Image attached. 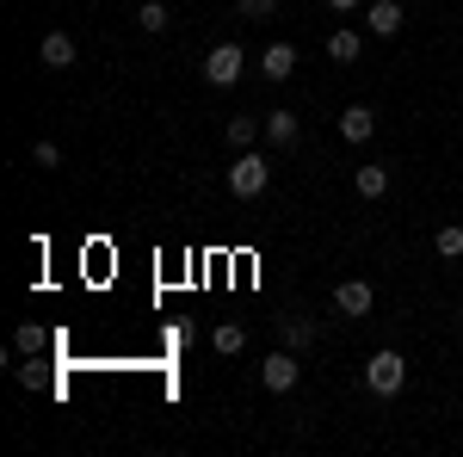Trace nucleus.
I'll return each instance as SVG.
<instances>
[{"instance_id": "1", "label": "nucleus", "mask_w": 463, "mask_h": 457, "mask_svg": "<svg viewBox=\"0 0 463 457\" xmlns=\"http://www.w3.org/2000/svg\"><path fill=\"white\" fill-rule=\"evenodd\" d=\"M272 186V161L260 148H235V167H229V192L235 198H260Z\"/></svg>"}, {"instance_id": "7", "label": "nucleus", "mask_w": 463, "mask_h": 457, "mask_svg": "<svg viewBox=\"0 0 463 457\" xmlns=\"http://www.w3.org/2000/svg\"><path fill=\"white\" fill-rule=\"evenodd\" d=\"M364 32L371 37H395L402 32V6H395V0H371V6H364Z\"/></svg>"}, {"instance_id": "2", "label": "nucleus", "mask_w": 463, "mask_h": 457, "mask_svg": "<svg viewBox=\"0 0 463 457\" xmlns=\"http://www.w3.org/2000/svg\"><path fill=\"white\" fill-rule=\"evenodd\" d=\"M402 384H408V358H402V352H371V358H364V389H371V395H402Z\"/></svg>"}, {"instance_id": "11", "label": "nucleus", "mask_w": 463, "mask_h": 457, "mask_svg": "<svg viewBox=\"0 0 463 457\" xmlns=\"http://www.w3.org/2000/svg\"><path fill=\"white\" fill-rule=\"evenodd\" d=\"M211 347L222 352V358H235V352H248V328H241V321H222V328L211 334Z\"/></svg>"}, {"instance_id": "3", "label": "nucleus", "mask_w": 463, "mask_h": 457, "mask_svg": "<svg viewBox=\"0 0 463 457\" xmlns=\"http://www.w3.org/2000/svg\"><path fill=\"white\" fill-rule=\"evenodd\" d=\"M248 74V56H241V43H216L211 56H204V81L211 87H235Z\"/></svg>"}, {"instance_id": "13", "label": "nucleus", "mask_w": 463, "mask_h": 457, "mask_svg": "<svg viewBox=\"0 0 463 457\" xmlns=\"http://www.w3.org/2000/svg\"><path fill=\"white\" fill-rule=\"evenodd\" d=\"M222 137H229V148H253V142L266 137V124H260V118H229Z\"/></svg>"}, {"instance_id": "19", "label": "nucleus", "mask_w": 463, "mask_h": 457, "mask_svg": "<svg viewBox=\"0 0 463 457\" xmlns=\"http://www.w3.org/2000/svg\"><path fill=\"white\" fill-rule=\"evenodd\" d=\"M235 13H241V19H272L279 0H235Z\"/></svg>"}, {"instance_id": "5", "label": "nucleus", "mask_w": 463, "mask_h": 457, "mask_svg": "<svg viewBox=\"0 0 463 457\" xmlns=\"http://www.w3.org/2000/svg\"><path fill=\"white\" fill-rule=\"evenodd\" d=\"M297 377H303V365H297V352H272V358L260 365V384L272 389V395H285V389H297Z\"/></svg>"}, {"instance_id": "14", "label": "nucleus", "mask_w": 463, "mask_h": 457, "mask_svg": "<svg viewBox=\"0 0 463 457\" xmlns=\"http://www.w3.org/2000/svg\"><path fill=\"white\" fill-rule=\"evenodd\" d=\"M432 253H439V260H458L463 253V223H439V229H432Z\"/></svg>"}, {"instance_id": "10", "label": "nucleus", "mask_w": 463, "mask_h": 457, "mask_svg": "<svg viewBox=\"0 0 463 457\" xmlns=\"http://www.w3.org/2000/svg\"><path fill=\"white\" fill-rule=\"evenodd\" d=\"M260 124H266V142H272V148H290V142H297V111H260Z\"/></svg>"}, {"instance_id": "18", "label": "nucleus", "mask_w": 463, "mask_h": 457, "mask_svg": "<svg viewBox=\"0 0 463 457\" xmlns=\"http://www.w3.org/2000/svg\"><path fill=\"white\" fill-rule=\"evenodd\" d=\"M13 352H25V358H32V352H43V328H37V321H25V328L13 334Z\"/></svg>"}, {"instance_id": "8", "label": "nucleus", "mask_w": 463, "mask_h": 457, "mask_svg": "<svg viewBox=\"0 0 463 457\" xmlns=\"http://www.w3.org/2000/svg\"><path fill=\"white\" fill-rule=\"evenodd\" d=\"M340 137H346V142H371V137H377V111H371V106H346V111H340Z\"/></svg>"}, {"instance_id": "16", "label": "nucleus", "mask_w": 463, "mask_h": 457, "mask_svg": "<svg viewBox=\"0 0 463 457\" xmlns=\"http://www.w3.org/2000/svg\"><path fill=\"white\" fill-rule=\"evenodd\" d=\"M353 186H358V198H383L390 192V167H358Z\"/></svg>"}, {"instance_id": "17", "label": "nucleus", "mask_w": 463, "mask_h": 457, "mask_svg": "<svg viewBox=\"0 0 463 457\" xmlns=\"http://www.w3.org/2000/svg\"><path fill=\"white\" fill-rule=\"evenodd\" d=\"M279 328H285V347L290 352H303L309 340H316V321H297V316H290V321H279Z\"/></svg>"}, {"instance_id": "20", "label": "nucleus", "mask_w": 463, "mask_h": 457, "mask_svg": "<svg viewBox=\"0 0 463 457\" xmlns=\"http://www.w3.org/2000/svg\"><path fill=\"white\" fill-rule=\"evenodd\" d=\"M32 161L37 167H62V148L56 142H32Z\"/></svg>"}, {"instance_id": "15", "label": "nucleus", "mask_w": 463, "mask_h": 457, "mask_svg": "<svg viewBox=\"0 0 463 457\" xmlns=\"http://www.w3.org/2000/svg\"><path fill=\"white\" fill-rule=\"evenodd\" d=\"M137 25H143L148 37H155V32H167V25H174V13H167V0H143V6H137Z\"/></svg>"}, {"instance_id": "22", "label": "nucleus", "mask_w": 463, "mask_h": 457, "mask_svg": "<svg viewBox=\"0 0 463 457\" xmlns=\"http://www.w3.org/2000/svg\"><path fill=\"white\" fill-rule=\"evenodd\" d=\"M458 321H463V309H458Z\"/></svg>"}, {"instance_id": "21", "label": "nucleus", "mask_w": 463, "mask_h": 457, "mask_svg": "<svg viewBox=\"0 0 463 457\" xmlns=\"http://www.w3.org/2000/svg\"><path fill=\"white\" fill-rule=\"evenodd\" d=\"M327 6H334V13H358L364 0H327Z\"/></svg>"}, {"instance_id": "6", "label": "nucleus", "mask_w": 463, "mask_h": 457, "mask_svg": "<svg viewBox=\"0 0 463 457\" xmlns=\"http://www.w3.org/2000/svg\"><path fill=\"white\" fill-rule=\"evenodd\" d=\"M37 62H43V69H74V37H69V32H43V43H37Z\"/></svg>"}, {"instance_id": "9", "label": "nucleus", "mask_w": 463, "mask_h": 457, "mask_svg": "<svg viewBox=\"0 0 463 457\" xmlns=\"http://www.w3.org/2000/svg\"><path fill=\"white\" fill-rule=\"evenodd\" d=\"M260 74H266V81H290V74H297V50H290V43H266Z\"/></svg>"}, {"instance_id": "4", "label": "nucleus", "mask_w": 463, "mask_h": 457, "mask_svg": "<svg viewBox=\"0 0 463 457\" xmlns=\"http://www.w3.org/2000/svg\"><path fill=\"white\" fill-rule=\"evenodd\" d=\"M371 303H377V290H371L364 279H346V284H334V316L358 321V316H371Z\"/></svg>"}, {"instance_id": "12", "label": "nucleus", "mask_w": 463, "mask_h": 457, "mask_svg": "<svg viewBox=\"0 0 463 457\" xmlns=\"http://www.w3.org/2000/svg\"><path fill=\"white\" fill-rule=\"evenodd\" d=\"M358 50H364V37H358V32H346V25L327 32V56H334V62H358Z\"/></svg>"}]
</instances>
